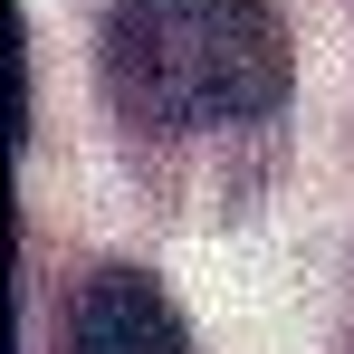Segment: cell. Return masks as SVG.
I'll list each match as a JSON object with an SVG mask.
<instances>
[{
	"instance_id": "obj_1",
	"label": "cell",
	"mask_w": 354,
	"mask_h": 354,
	"mask_svg": "<svg viewBox=\"0 0 354 354\" xmlns=\"http://www.w3.org/2000/svg\"><path fill=\"white\" fill-rule=\"evenodd\" d=\"M288 19L278 0H115L106 86L144 134H211L288 106Z\"/></svg>"
},
{
	"instance_id": "obj_2",
	"label": "cell",
	"mask_w": 354,
	"mask_h": 354,
	"mask_svg": "<svg viewBox=\"0 0 354 354\" xmlns=\"http://www.w3.org/2000/svg\"><path fill=\"white\" fill-rule=\"evenodd\" d=\"M67 354H192V335L144 268H96L67 297Z\"/></svg>"
}]
</instances>
